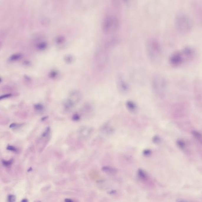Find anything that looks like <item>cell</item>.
Here are the masks:
<instances>
[{"instance_id": "cell-1", "label": "cell", "mask_w": 202, "mask_h": 202, "mask_svg": "<svg viewBox=\"0 0 202 202\" xmlns=\"http://www.w3.org/2000/svg\"><path fill=\"white\" fill-rule=\"evenodd\" d=\"M195 55L194 50L191 47L187 46L172 54L169 57V63L174 67H179L186 62L191 60Z\"/></svg>"}, {"instance_id": "cell-2", "label": "cell", "mask_w": 202, "mask_h": 202, "mask_svg": "<svg viewBox=\"0 0 202 202\" xmlns=\"http://www.w3.org/2000/svg\"><path fill=\"white\" fill-rule=\"evenodd\" d=\"M176 29L182 34L189 33L192 29L193 22L190 16L185 13H179L175 17Z\"/></svg>"}, {"instance_id": "cell-3", "label": "cell", "mask_w": 202, "mask_h": 202, "mask_svg": "<svg viewBox=\"0 0 202 202\" xmlns=\"http://www.w3.org/2000/svg\"><path fill=\"white\" fill-rule=\"evenodd\" d=\"M147 50L148 57L153 62L157 63L160 60L162 50L157 41L150 40L147 44Z\"/></svg>"}, {"instance_id": "cell-4", "label": "cell", "mask_w": 202, "mask_h": 202, "mask_svg": "<svg viewBox=\"0 0 202 202\" xmlns=\"http://www.w3.org/2000/svg\"><path fill=\"white\" fill-rule=\"evenodd\" d=\"M119 26V19L114 15H107L103 21L102 31L106 34H110L116 32L118 29Z\"/></svg>"}, {"instance_id": "cell-5", "label": "cell", "mask_w": 202, "mask_h": 202, "mask_svg": "<svg viewBox=\"0 0 202 202\" xmlns=\"http://www.w3.org/2000/svg\"><path fill=\"white\" fill-rule=\"evenodd\" d=\"M152 86L154 92L157 95L160 97L164 96L167 82L164 77L159 74L154 76L152 79Z\"/></svg>"}, {"instance_id": "cell-6", "label": "cell", "mask_w": 202, "mask_h": 202, "mask_svg": "<svg viewBox=\"0 0 202 202\" xmlns=\"http://www.w3.org/2000/svg\"><path fill=\"white\" fill-rule=\"evenodd\" d=\"M81 95L79 92L75 91L71 93L68 98L65 101L64 106L67 110L72 109L75 104L80 101Z\"/></svg>"}, {"instance_id": "cell-7", "label": "cell", "mask_w": 202, "mask_h": 202, "mask_svg": "<svg viewBox=\"0 0 202 202\" xmlns=\"http://www.w3.org/2000/svg\"><path fill=\"white\" fill-rule=\"evenodd\" d=\"M105 49L99 50L96 56V62L98 65V68L101 69L107 63L108 56Z\"/></svg>"}, {"instance_id": "cell-8", "label": "cell", "mask_w": 202, "mask_h": 202, "mask_svg": "<svg viewBox=\"0 0 202 202\" xmlns=\"http://www.w3.org/2000/svg\"><path fill=\"white\" fill-rule=\"evenodd\" d=\"M93 131V128L88 126H83L81 127L78 131V135L81 138L88 139L91 137Z\"/></svg>"}, {"instance_id": "cell-9", "label": "cell", "mask_w": 202, "mask_h": 202, "mask_svg": "<svg viewBox=\"0 0 202 202\" xmlns=\"http://www.w3.org/2000/svg\"><path fill=\"white\" fill-rule=\"evenodd\" d=\"M137 176L139 179L143 183L152 185V183L149 175L144 170L139 169L137 170Z\"/></svg>"}, {"instance_id": "cell-10", "label": "cell", "mask_w": 202, "mask_h": 202, "mask_svg": "<svg viewBox=\"0 0 202 202\" xmlns=\"http://www.w3.org/2000/svg\"><path fill=\"white\" fill-rule=\"evenodd\" d=\"M119 90L122 93H128L129 91V86L121 77H119L117 81Z\"/></svg>"}, {"instance_id": "cell-11", "label": "cell", "mask_w": 202, "mask_h": 202, "mask_svg": "<svg viewBox=\"0 0 202 202\" xmlns=\"http://www.w3.org/2000/svg\"><path fill=\"white\" fill-rule=\"evenodd\" d=\"M126 107L129 112L135 113L137 112L138 107L136 104L131 100H128L126 103Z\"/></svg>"}, {"instance_id": "cell-12", "label": "cell", "mask_w": 202, "mask_h": 202, "mask_svg": "<svg viewBox=\"0 0 202 202\" xmlns=\"http://www.w3.org/2000/svg\"><path fill=\"white\" fill-rule=\"evenodd\" d=\"M101 131L103 133L107 134H113L114 129L109 124L106 123L104 124L101 128Z\"/></svg>"}, {"instance_id": "cell-13", "label": "cell", "mask_w": 202, "mask_h": 202, "mask_svg": "<svg viewBox=\"0 0 202 202\" xmlns=\"http://www.w3.org/2000/svg\"><path fill=\"white\" fill-rule=\"evenodd\" d=\"M101 170L106 173L109 174H115L117 173V170L115 168L109 166H104L101 168Z\"/></svg>"}, {"instance_id": "cell-14", "label": "cell", "mask_w": 202, "mask_h": 202, "mask_svg": "<svg viewBox=\"0 0 202 202\" xmlns=\"http://www.w3.org/2000/svg\"><path fill=\"white\" fill-rule=\"evenodd\" d=\"M192 134L194 137L202 145V134L197 131H193Z\"/></svg>"}, {"instance_id": "cell-15", "label": "cell", "mask_w": 202, "mask_h": 202, "mask_svg": "<svg viewBox=\"0 0 202 202\" xmlns=\"http://www.w3.org/2000/svg\"><path fill=\"white\" fill-rule=\"evenodd\" d=\"M177 144L181 150H184L186 147V143L184 140L178 139L177 141Z\"/></svg>"}, {"instance_id": "cell-16", "label": "cell", "mask_w": 202, "mask_h": 202, "mask_svg": "<svg viewBox=\"0 0 202 202\" xmlns=\"http://www.w3.org/2000/svg\"><path fill=\"white\" fill-rule=\"evenodd\" d=\"M152 141L155 144H159L161 142V139L158 135H155L153 137Z\"/></svg>"}, {"instance_id": "cell-17", "label": "cell", "mask_w": 202, "mask_h": 202, "mask_svg": "<svg viewBox=\"0 0 202 202\" xmlns=\"http://www.w3.org/2000/svg\"><path fill=\"white\" fill-rule=\"evenodd\" d=\"M152 153L151 150L149 149H146L145 150H143V152H142V154H143V156H145V157H149L151 156Z\"/></svg>"}, {"instance_id": "cell-18", "label": "cell", "mask_w": 202, "mask_h": 202, "mask_svg": "<svg viewBox=\"0 0 202 202\" xmlns=\"http://www.w3.org/2000/svg\"><path fill=\"white\" fill-rule=\"evenodd\" d=\"M8 202H15L16 200V197L13 195H9L8 196Z\"/></svg>"}, {"instance_id": "cell-19", "label": "cell", "mask_w": 202, "mask_h": 202, "mask_svg": "<svg viewBox=\"0 0 202 202\" xmlns=\"http://www.w3.org/2000/svg\"><path fill=\"white\" fill-rule=\"evenodd\" d=\"M176 202H197L196 201H189L188 200H185L183 199V198H179L177 200Z\"/></svg>"}, {"instance_id": "cell-20", "label": "cell", "mask_w": 202, "mask_h": 202, "mask_svg": "<svg viewBox=\"0 0 202 202\" xmlns=\"http://www.w3.org/2000/svg\"><path fill=\"white\" fill-rule=\"evenodd\" d=\"M11 161H3V164L6 166H9L11 164Z\"/></svg>"}, {"instance_id": "cell-21", "label": "cell", "mask_w": 202, "mask_h": 202, "mask_svg": "<svg viewBox=\"0 0 202 202\" xmlns=\"http://www.w3.org/2000/svg\"><path fill=\"white\" fill-rule=\"evenodd\" d=\"M35 107L36 109L38 110H41L43 108V106L40 104L36 105V106H35Z\"/></svg>"}, {"instance_id": "cell-22", "label": "cell", "mask_w": 202, "mask_h": 202, "mask_svg": "<svg viewBox=\"0 0 202 202\" xmlns=\"http://www.w3.org/2000/svg\"><path fill=\"white\" fill-rule=\"evenodd\" d=\"M73 119H74L75 120V121H77V120H78L79 119V116H78V114H75V115H74V118H73Z\"/></svg>"}, {"instance_id": "cell-23", "label": "cell", "mask_w": 202, "mask_h": 202, "mask_svg": "<svg viewBox=\"0 0 202 202\" xmlns=\"http://www.w3.org/2000/svg\"><path fill=\"white\" fill-rule=\"evenodd\" d=\"M65 202H73V201L69 198H66L65 200Z\"/></svg>"}, {"instance_id": "cell-24", "label": "cell", "mask_w": 202, "mask_h": 202, "mask_svg": "<svg viewBox=\"0 0 202 202\" xmlns=\"http://www.w3.org/2000/svg\"><path fill=\"white\" fill-rule=\"evenodd\" d=\"M21 202H28V200L27 199H24L22 200Z\"/></svg>"}, {"instance_id": "cell-25", "label": "cell", "mask_w": 202, "mask_h": 202, "mask_svg": "<svg viewBox=\"0 0 202 202\" xmlns=\"http://www.w3.org/2000/svg\"><path fill=\"white\" fill-rule=\"evenodd\" d=\"M41 202L40 201H37V202Z\"/></svg>"}]
</instances>
